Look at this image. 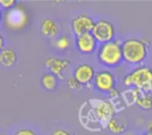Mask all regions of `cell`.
Masks as SVG:
<instances>
[{"instance_id": "8992f818", "label": "cell", "mask_w": 152, "mask_h": 135, "mask_svg": "<svg viewBox=\"0 0 152 135\" xmlns=\"http://www.w3.org/2000/svg\"><path fill=\"white\" fill-rule=\"evenodd\" d=\"M93 86L98 92L110 93L116 89L117 78L110 70L102 69L96 72L93 81Z\"/></svg>"}, {"instance_id": "ba28073f", "label": "cell", "mask_w": 152, "mask_h": 135, "mask_svg": "<svg viewBox=\"0 0 152 135\" xmlns=\"http://www.w3.org/2000/svg\"><path fill=\"white\" fill-rule=\"evenodd\" d=\"M76 49L84 55H91L97 52L99 44L92 35V33H86L78 36L75 39Z\"/></svg>"}, {"instance_id": "4fadbf2b", "label": "cell", "mask_w": 152, "mask_h": 135, "mask_svg": "<svg viewBox=\"0 0 152 135\" xmlns=\"http://www.w3.org/2000/svg\"><path fill=\"white\" fill-rule=\"evenodd\" d=\"M18 61L16 51L11 47H4L0 52V66L3 68H12Z\"/></svg>"}, {"instance_id": "d4e9b609", "label": "cell", "mask_w": 152, "mask_h": 135, "mask_svg": "<svg viewBox=\"0 0 152 135\" xmlns=\"http://www.w3.org/2000/svg\"><path fill=\"white\" fill-rule=\"evenodd\" d=\"M146 132H152V120L149 121L146 125Z\"/></svg>"}, {"instance_id": "4316f807", "label": "cell", "mask_w": 152, "mask_h": 135, "mask_svg": "<svg viewBox=\"0 0 152 135\" xmlns=\"http://www.w3.org/2000/svg\"><path fill=\"white\" fill-rule=\"evenodd\" d=\"M3 18H4L3 12H2V9L0 8V24H1V23H2V21H3Z\"/></svg>"}, {"instance_id": "7c38bea8", "label": "cell", "mask_w": 152, "mask_h": 135, "mask_svg": "<svg viewBox=\"0 0 152 135\" xmlns=\"http://www.w3.org/2000/svg\"><path fill=\"white\" fill-rule=\"evenodd\" d=\"M40 31L45 37L55 39L59 36L61 32V26L55 20L52 18H45L41 22Z\"/></svg>"}, {"instance_id": "5b68a950", "label": "cell", "mask_w": 152, "mask_h": 135, "mask_svg": "<svg viewBox=\"0 0 152 135\" xmlns=\"http://www.w3.org/2000/svg\"><path fill=\"white\" fill-rule=\"evenodd\" d=\"M91 33L99 45L109 43L116 39V28L114 24L108 20L102 19L95 21Z\"/></svg>"}, {"instance_id": "9c48e42d", "label": "cell", "mask_w": 152, "mask_h": 135, "mask_svg": "<svg viewBox=\"0 0 152 135\" xmlns=\"http://www.w3.org/2000/svg\"><path fill=\"white\" fill-rule=\"evenodd\" d=\"M95 74H96V71L94 68L91 64H88V63L78 64L73 71V77L82 85H86V87L90 85L91 88H94L93 81H94Z\"/></svg>"}, {"instance_id": "83f0119b", "label": "cell", "mask_w": 152, "mask_h": 135, "mask_svg": "<svg viewBox=\"0 0 152 135\" xmlns=\"http://www.w3.org/2000/svg\"><path fill=\"white\" fill-rule=\"evenodd\" d=\"M143 135H152V132H145Z\"/></svg>"}, {"instance_id": "52a82bcc", "label": "cell", "mask_w": 152, "mask_h": 135, "mask_svg": "<svg viewBox=\"0 0 152 135\" xmlns=\"http://www.w3.org/2000/svg\"><path fill=\"white\" fill-rule=\"evenodd\" d=\"M94 20L93 17L88 15L87 13H80L74 17L71 20L70 23V28L71 31L76 36L86 34V33H91L94 26Z\"/></svg>"}, {"instance_id": "2e32d148", "label": "cell", "mask_w": 152, "mask_h": 135, "mask_svg": "<svg viewBox=\"0 0 152 135\" xmlns=\"http://www.w3.org/2000/svg\"><path fill=\"white\" fill-rule=\"evenodd\" d=\"M135 105L144 110V111H150L152 109V94L151 93H142L141 95L138 97Z\"/></svg>"}, {"instance_id": "7402d4cb", "label": "cell", "mask_w": 152, "mask_h": 135, "mask_svg": "<svg viewBox=\"0 0 152 135\" xmlns=\"http://www.w3.org/2000/svg\"><path fill=\"white\" fill-rule=\"evenodd\" d=\"M51 135H72V134H70L69 131H67V130H65V129H61V128H59V129H56V130H54Z\"/></svg>"}, {"instance_id": "603a6c76", "label": "cell", "mask_w": 152, "mask_h": 135, "mask_svg": "<svg viewBox=\"0 0 152 135\" xmlns=\"http://www.w3.org/2000/svg\"><path fill=\"white\" fill-rule=\"evenodd\" d=\"M4 45H5V43H4V36L2 35V33L0 32V52L5 47Z\"/></svg>"}, {"instance_id": "8fae6325", "label": "cell", "mask_w": 152, "mask_h": 135, "mask_svg": "<svg viewBox=\"0 0 152 135\" xmlns=\"http://www.w3.org/2000/svg\"><path fill=\"white\" fill-rule=\"evenodd\" d=\"M94 111L99 120L106 123H108L116 115V109L113 104L105 100L96 101L94 105Z\"/></svg>"}, {"instance_id": "ffe728a7", "label": "cell", "mask_w": 152, "mask_h": 135, "mask_svg": "<svg viewBox=\"0 0 152 135\" xmlns=\"http://www.w3.org/2000/svg\"><path fill=\"white\" fill-rule=\"evenodd\" d=\"M18 2L16 0H0V8L1 9H4L5 12L13 8L14 6H16L18 4Z\"/></svg>"}, {"instance_id": "f1b7e54d", "label": "cell", "mask_w": 152, "mask_h": 135, "mask_svg": "<svg viewBox=\"0 0 152 135\" xmlns=\"http://www.w3.org/2000/svg\"><path fill=\"white\" fill-rule=\"evenodd\" d=\"M0 135H10L9 134H1Z\"/></svg>"}, {"instance_id": "9a60e30c", "label": "cell", "mask_w": 152, "mask_h": 135, "mask_svg": "<svg viewBox=\"0 0 152 135\" xmlns=\"http://www.w3.org/2000/svg\"><path fill=\"white\" fill-rule=\"evenodd\" d=\"M107 127L111 134L116 135H122L126 133L127 127V122L126 121L124 122L123 120L118 119L117 117H114L107 123Z\"/></svg>"}, {"instance_id": "ac0fdd59", "label": "cell", "mask_w": 152, "mask_h": 135, "mask_svg": "<svg viewBox=\"0 0 152 135\" xmlns=\"http://www.w3.org/2000/svg\"><path fill=\"white\" fill-rule=\"evenodd\" d=\"M142 92L136 88H130L125 93V99L128 103H135L138 97L141 95Z\"/></svg>"}, {"instance_id": "44dd1931", "label": "cell", "mask_w": 152, "mask_h": 135, "mask_svg": "<svg viewBox=\"0 0 152 135\" xmlns=\"http://www.w3.org/2000/svg\"><path fill=\"white\" fill-rule=\"evenodd\" d=\"M13 135H37V134L29 128H20L18 129Z\"/></svg>"}, {"instance_id": "484cf974", "label": "cell", "mask_w": 152, "mask_h": 135, "mask_svg": "<svg viewBox=\"0 0 152 135\" xmlns=\"http://www.w3.org/2000/svg\"><path fill=\"white\" fill-rule=\"evenodd\" d=\"M122 135H138L137 134H135V133H134V132H126L124 134Z\"/></svg>"}, {"instance_id": "7a4b0ae2", "label": "cell", "mask_w": 152, "mask_h": 135, "mask_svg": "<svg viewBox=\"0 0 152 135\" xmlns=\"http://www.w3.org/2000/svg\"><path fill=\"white\" fill-rule=\"evenodd\" d=\"M123 84L129 88H136L142 93H152V69L148 65H140L126 73Z\"/></svg>"}, {"instance_id": "e0dca14e", "label": "cell", "mask_w": 152, "mask_h": 135, "mask_svg": "<svg viewBox=\"0 0 152 135\" xmlns=\"http://www.w3.org/2000/svg\"><path fill=\"white\" fill-rule=\"evenodd\" d=\"M53 45L60 51H66L70 46V40L69 38V36L62 35V36H60L56 37L55 39H53Z\"/></svg>"}, {"instance_id": "277c9868", "label": "cell", "mask_w": 152, "mask_h": 135, "mask_svg": "<svg viewBox=\"0 0 152 135\" xmlns=\"http://www.w3.org/2000/svg\"><path fill=\"white\" fill-rule=\"evenodd\" d=\"M3 20L5 28L9 30L20 31L28 24L29 17L23 5L18 4L13 8L5 12Z\"/></svg>"}, {"instance_id": "6da1fadb", "label": "cell", "mask_w": 152, "mask_h": 135, "mask_svg": "<svg viewBox=\"0 0 152 135\" xmlns=\"http://www.w3.org/2000/svg\"><path fill=\"white\" fill-rule=\"evenodd\" d=\"M151 42L147 38L129 37L122 41L124 62L132 66H140L148 58Z\"/></svg>"}, {"instance_id": "3957f363", "label": "cell", "mask_w": 152, "mask_h": 135, "mask_svg": "<svg viewBox=\"0 0 152 135\" xmlns=\"http://www.w3.org/2000/svg\"><path fill=\"white\" fill-rule=\"evenodd\" d=\"M96 53L99 63L108 69H115L124 61L120 39L100 45Z\"/></svg>"}, {"instance_id": "5bb4252c", "label": "cell", "mask_w": 152, "mask_h": 135, "mask_svg": "<svg viewBox=\"0 0 152 135\" xmlns=\"http://www.w3.org/2000/svg\"><path fill=\"white\" fill-rule=\"evenodd\" d=\"M59 80L60 79L55 75L50 72H45L40 77V85L45 91L53 92L59 85Z\"/></svg>"}, {"instance_id": "cb8c5ba5", "label": "cell", "mask_w": 152, "mask_h": 135, "mask_svg": "<svg viewBox=\"0 0 152 135\" xmlns=\"http://www.w3.org/2000/svg\"><path fill=\"white\" fill-rule=\"evenodd\" d=\"M111 97H113V98H115V97H118V95H119V92H118V90L116 88L115 90H113L110 93H109Z\"/></svg>"}, {"instance_id": "30bf717a", "label": "cell", "mask_w": 152, "mask_h": 135, "mask_svg": "<svg viewBox=\"0 0 152 135\" xmlns=\"http://www.w3.org/2000/svg\"><path fill=\"white\" fill-rule=\"evenodd\" d=\"M45 65L48 69V72L55 75L59 79L64 78V72L71 65L70 61L66 59H61L57 57H49L45 60Z\"/></svg>"}, {"instance_id": "d6986e66", "label": "cell", "mask_w": 152, "mask_h": 135, "mask_svg": "<svg viewBox=\"0 0 152 135\" xmlns=\"http://www.w3.org/2000/svg\"><path fill=\"white\" fill-rule=\"evenodd\" d=\"M67 86L69 87V89L72 90V91H80L82 89V85L72 76L68 77L67 79Z\"/></svg>"}]
</instances>
